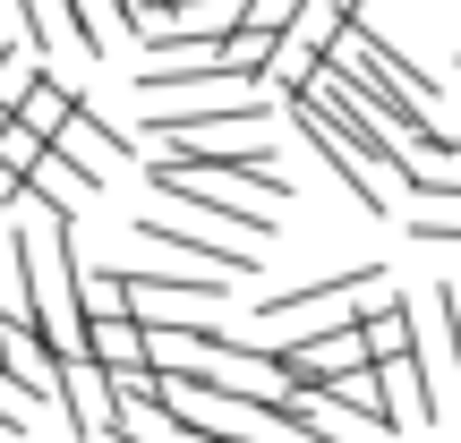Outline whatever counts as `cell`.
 <instances>
[{"label": "cell", "instance_id": "5b68a950", "mask_svg": "<svg viewBox=\"0 0 461 443\" xmlns=\"http://www.w3.org/2000/svg\"><path fill=\"white\" fill-rule=\"evenodd\" d=\"M17 120H26V128L43 137V146H60V137H68V128L86 120V94H77V85H60V77H43V68H34V85H26V102H17Z\"/></svg>", "mask_w": 461, "mask_h": 443}, {"label": "cell", "instance_id": "8fae6325", "mask_svg": "<svg viewBox=\"0 0 461 443\" xmlns=\"http://www.w3.org/2000/svg\"><path fill=\"white\" fill-rule=\"evenodd\" d=\"M146 9H163V0H120V17H129V34H137V17Z\"/></svg>", "mask_w": 461, "mask_h": 443}, {"label": "cell", "instance_id": "277c9868", "mask_svg": "<svg viewBox=\"0 0 461 443\" xmlns=\"http://www.w3.org/2000/svg\"><path fill=\"white\" fill-rule=\"evenodd\" d=\"M60 418H68V435H77V443L112 435V376H103L95 359H68L60 367Z\"/></svg>", "mask_w": 461, "mask_h": 443}, {"label": "cell", "instance_id": "ba28073f", "mask_svg": "<svg viewBox=\"0 0 461 443\" xmlns=\"http://www.w3.org/2000/svg\"><path fill=\"white\" fill-rule=\"evenodd\" d=\"M146 239H163V247H180V256H197L205 273H248V247H222L214 230H197V222H137Z\"/></svg>", "mask_w": 461, "mask_h": 443}, {"label": "cell", "instance_id": "6da1fadb", "mask_svg": "<svg viewBox=\"0 0 461 443\" xmlns=\"http://www.w3.org/2000/svg\"><path fill=\"white\" fill-rule=\"evenodd\" d=\"M146 137L180 146V137H214V128H257L274 111V77H240V68H146Z\"/></svg>", "mask_w": 461, "mask_h": 443}, {"label": "cell", "instance_id": "8992f818", "mask_svg": "<svg viewBox=\"0 0 461 443\" xmlns=\"http://www.w3.org/2000/svg\"><path fill=\"white\" fill-rule=\"evenodd\" d=\"M86 359L95 367H154V332H146V315H95L86 324Z\"/></svg>", "mask_w": 461, "mask_h": 443}, {"label": "cell", "instance_id": "7c38bea8", "mask_svg": "<svg viewBox=\"0 0 461 443\" xmlns=\"http://www.w3.org/2000/svg\"><path fill=\"white\" fill-rule=\"evenodd\" d=\"M95 443H129V435H95Z\"/></svg>", "mask_w": 461, "mask_h": 443}, {"label": "cell", "instance_id": "7a4b0ae2", "mask_svg": "<svg viewBox=\"0 0 461 443\" xmlns=\"http://www.w3.org/2000/svg\"><path fill=\"white\" fill-rule=\"evenodd\" d=\"M146 180L163 188V197H180V205H197L205 222H230L240 239H274V222H265V188H248V180H222V171H180V163H146Z\"/></svg>", "mask_w": 461, "mask_h": 443}, {"label": "cell", "instance_id": "30bf717a", "mask_svg": "<svg viewBox=\"0 0 461 443\" xmlns=\"http://www.w3.org/2000/svg\"><path fill=\"white\" fill-rule=\"evenodd\" d=\"M26 85H34L26 51H17V43H0V128H9V120H17V102H26Z\"/></svg>", "mask_w": 461, "mask_h": 443}, {"label": "cell", "instance_id": "3957f363", "mask_svg": "<svg viewBox=\"0 0 461 443\" xmlns=\"http://www.w3.org/2000/svg\"><path fill=\"white\" fill-rule=\"evenodd\" d=\"M282 111H291V120H299V137H308V146H316V154H325V171H333V188H342V197H350V205H359V214H376V222H384V214H393V205H384V180H376V171H367V163H359V154H350V146H342V137H333V120H325V111H316V102H308V94H282Z\"/></svg>", "mask_w": 461, "mask_h": 443}, {"label": "cell", "instance_id": "52a82bcc", "mask_svg": "<svg viewBox=\"0 0 461 443\" xmlns=\"http://www.w3.org/2000/svg\"><path fill=\"white\" fill-rule=\"evenodd\" d=\"M60 26H68V43H77L86 60H112L129 17H120V0H60Z\"/></svg>", "mask_w": 461, "mask_h": 443}, {"label": "cell", "instance_id": "9c48e42d", "mask_svg": "<svg viewBox=\"0 0 461 443\" xmlns=\"http://www.w3.org/2000/svg\"><path fill=\"white\" fill-rule=\"evenodd\" d=\"M43 163H51V146H43V137L26 128V120H9V128H0V171H9V180L26 188V180H34Z\"/></svg>", "mask_w": 461, "mask_h": 443}]
</instances>
